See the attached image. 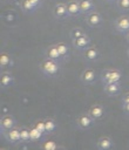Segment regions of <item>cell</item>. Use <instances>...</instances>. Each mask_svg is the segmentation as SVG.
Returning <instances> with one entry per match:
<instances>
[{"label": "cell", "mask_w": 129, "mask_h": 150, "mask_svg": "<svg viewBox=\"0 0 129 150\" xmlns=\"http://www.w3.org/2000/svg\"><path fill=\"white\" fill-rule=\"evenodd\" d=\"M79 5L81 8V13L82 14H89L90 12L96 11V6L94 4L93 0H79Z\"/></svg>", "instance_id": "16"}, {"label": "cell", "mask_w": 129, "mask_h": 150, "mask_svg": "<svg viewBox=\"0 0 129 150\" xmlns=\"http://www.w3.org/2000/svg\"><path fill=\"white\" fill-rule=\"evenodd\" d=\"M114 29L120 34L129 33V16L121 15V16L116 18L114 21Z\"/></svg>", "instance_id": "4"}, {"label": "cell", "mask_w": 129, "mask_h": 150, "mask_svg": "<svg viewBox=\"0 0 129 150\" xmlns=\"http://www.w3.org/2000/svg\"><path fill=\"white\" fill-rule=\"evenodd\" d=\"M80 80L82 81V83L84 84H94L97 80V75L96 71L93 68H86L81 75H80Z\"/></svg>", "instance_id": "8"}, {"label": "cell", "mask_w": 129, "mask_h": 150, "mask_svg": "<svg viewBox=\"0 0 129 150\" xmlns=\"http://www.w3.org/2000/svg\"><path fill=\"white\" fill-rule=\"evenodd\" d=\"M15 82V79L13 76L12 73L9 71H2L0 75V87L1 89H7L9 87H12Z\"/></svg>", "instance_id": "15"}, {"label": "cell", "mask_w": 129, "mask_h": 150, "mask_svg": "<svg viewBox=\"0 0 129 150\" xmlns=\"http://www.w3.org/2000/svg\"><path fill=\"white\" fill-rule=\"evenodd\" d=\"M4 136L6 138V141L11 144H18L21 143V135H20V128L18 127H13L11 129H8L6 132H4Z\"/></svg>", "instance_id": "7"}, {"label": "cell", "mask_w": 129, "mask_h": 150, "mask_svg": "<svg viewBox=\"0 0 129 150\" xmlns=\"http://www.w3.org/2000/svg\"><path fill=\"white\" fill-rule=\"evenodd\" d=\"M46 135L43 132H41L39 129H36L34 125L30 128V141L32 142H40L41 139H43Z\"/></svg>", "instance_id": "23"}, {"label": "cell", "mask_w": 129, "mask_h": 150, "mask_svg": "<svg viewBox=\"0 0 129 150\" xmlns=\"http://www.w3.org/2000/svg\"><path fill=\"white\" fill-rule=\"evenodd\" d=\"M72 42H73V46H74L76 49H79V50H84V49H87V48L91 45V39H90L87 34H84V35H82V36H80V38H77V39L72 40Z\"/></svg>", "instance_id": "10"}, {"label": "cell", "mask_w": 129, "mask_h": 150, "mask_svg": "<svg viewBox=\"0 0 129 150\" xmlns=\"http://www.w3.org/2000/svg\"><path fill=\"white\" fill-rule=\"evenodd\" d=\"M86 21L90 27H100L103 22V19L99 12L94 11V12H90L89 14L86 15Z\"/></svg>", "instance_id": "12"}, {"label": "cell", "mask_w": 129, "mask_h": 150, "mask_svg": "<svg viewBox=\"0 0 129 150\" xmlns=\"http://www.w3.org/2000/svg\"><path fill=\"white\" fill-rule=\"evenodd\" d=\"M20 135H21V143H29L30 141V129L22 127L20 128Z\"/></svg>", "instance_id": "24"}, {"label": "cell", "mask_w": 129, "mask_h": 150, "mask_svg": "<svg viewBox=\"0 0 129 150\" xmlns=\"http://www.w3.org/2000/svg\"><path fill=\"white\" fill-rule=\"evenodd\" d=\"M122 109L127 115H129V103H122Z\"/></svg>", "instance_id": "30"}, {"label": "cell", "mask_w": 129, "mask_h": 150, "mask_svg": "<svg viewBox=\"0 0 129 150\" xmlns=\"http://www.w3.org/2000/svg\"><path fill=\"white\" fill-rule=\"evenodd\" d=\"M45 121V129H46V135H52V134H54L55 131H56V129H57V124H56V122L53 120V118H46V120H43Z\"/></svg>", "instance_id": "22"}, {"label": "cell", "mask_w": 129, "mask_h": 150, "mask_svg": "<svg viewBox=\"0 0 129 150\" xmlns=\"http://www.w3.org/2000/svg\"><path fill=\"white\" fill-rule=\"evenodd\" d=\"M128 56H129V49H128Z\"/></svg>", "instance_id": "32"}, {"label": "cell", "mask_w": 129, "mask_h": 150, "mask_svg": "<svg viewBox=\"0 0 129 150\" xmlns=\"http://www.w3.org/2000/svg\"><path fill=\"white\" fill-rule=\"evenodd\" d=\"M56 47H57V50L60 53V56H61V60L62 61H67L70 56V50H69V46L63 42V41H60L56 43Z\"/></svg>", "instance_id": "19"}, {"label": "cell", "mask_w": 129, "mask_h": 150, "mask_svg": "<svg viewBox=\"0 0 129 150\" xmlns=\"http://www.w3.org/2000/svg\"><path fill=\"white\" fill-rule=\"evenodd\" d=\"M95 123V120L88 114V112H82L76 117V124L80 129L87 130L90 129Z\"/></svg>", "instance_id": "5"}, {"label": "cell", "mask_w": 129, "mask_h": 150, "mask_svg": "<svg viewBox=\"0 0 129 150\" xmlns=\"http://www.w3.org/2000/svg\"><path fill=\"white\" fill-rule=\"evenodd\" d=\"M83 56H84V59H86L87 61H89V62H95V61H97V60L100 59L101 53H100V50H99L97 47H95V46H89L87 49L83 50Z\"/></svg>", "instance_id": "13"}, {"label": "cell", "mask_w": 129, "mask_h": 150, "mask_svg": "<svg viewBox=\"0 0 129 150\" xmlns=\"http://www.w3.org/2000/svg\"><path fill=\"white\" fill-rule=\"evenodd\" d=\"M53 15L54 18L59 19V20H66L67 18L70 16L68 8H67V4L63 2H57L54 7H53Z\"/></svg>", "instance_id": "6"}, {"label": "cell", "mask_w": 129, "mask_h": 150, "mask_svg": "<svg viewBox=\"0 0 129 150\" xmlns=\"http://www.w3.org/2000/svg\"><path fill=\"white\" fill-rule=\"evenodd\" d=\"M86 34V32H84V29L83 28H81V27H74L72 30H70V38H72V40H74V39H77V38H80V36H82V35H84Z\"/></svg>", "instance_id": "25"}, {"label": "cell", "mask_w": 129, "mask_h": 150, "mask_svg": "<svg viewBox=\"0 0 129 150\" xmlns=\"http://www.w3.org/2000/svg\"><path fill=\"white\" fill-rule=\"evenodd\" d=\"M102 83H111V82H121L122 81V73L115 68H107L101 73Z\"/></svg>", "instance_id": "2"}, {"label": "cell", "mask_w": 129, "mask_h": 150, "mask_svg": "<svg viewBox=\"0 0 129 150\" xmlns=\"http://www.w3.org/2000/svg\"><path fill=\"white\" fill-rule=\"evenodd\" d=\"M117 7L121 11H129V0H117Z\"/></svg>", "instance_id": "27"}, {"label": "cell", "mask_w": 129, "mask_h": 150, "mask_svg": "<svg viewBox=\"0 0 129 150\" xmlns=\"http://www.w3.org/2000/svg\"><path fill=\"white\" fill-rule=\"evenodd\" d=\"M42 6V0H21L20 8L26 14H32L36 12Z\"/></svg>", "instance_id": "3"}, {"label": "cell", "mask_w": 129, "mask_h": 150, "mask_svg": "<svg viewBox=\"0 0 129 150\" xmlns=\"http://www.w3.org/2000/svg\"><path fill=\"white\" fill-rule=\"evenodd\" d=\"M103 91L108 96H116L121 93V82H111L103 84Z\"/></svg>", "instance_id": "14"}, {"label": "cell", "mask_w": 129, "mask_h": 150, "mask_svg": "<svg viewBox=\"0 0 129 150\" xmlns=\"http://www.w3.org/2000/svg\"><path fill=\"white\" fill-rule=\"evenodd\" d=\"M121 102H122V103H129V91H128V93H125V94L123 95V97H122Z\"/></svg>", "instance_id": "29"}, {"label": "cell", "mask_w": 129, "mask_h": 150, "mask_svg": "<svg viewBox=\"0 0 129 150\" xmlns=\"http://www.w3.org/2000/svg\"><path fill=\"white\" fill-rule=\"evenodd\" d=\"M39 68H40L41 73L43 75L48 76V77H56L61 73L60 62L59 61H55V60H52V59H48V57H45L40 62Z\"/></svg>", "instance_id": "1"}, {"label": "cell", "mask_w": 129, "mask_h": 150, "mask_svg": "<svg viewBox=\"0 0 129 150\" xmlns=\"http://www.w3.org/2000/svg\"><path fill=\"white\" fill-rule=\"evenodd\" d=\"M41 148L45 149V150H56V149H59L60 146H59L55 142H53V141H47V142H45V143L41 145Z\"/></svg>", "instance_id": "26"}, {"label": "cell", "mask_w": 129, "mask_h": 150, "mask_svg": "<svg viewBox=\"0 0 129 150\" xmlns=\"http://www.w3.org/2000/svg\"><path fill=\"white\" fill-rule=\"evenodd\" d=\"M88 114L95 120V121H99V120H102L106 115V109L102 104L97 103V104H93L89 110H88Z\"/></svg>", "instance_id": "11"}, {"label": "cell", "mask_w": 129, "mask_h": 150, "mask_svg": "<svg viewBox=\"0 0 129 150\" xmlns=\"http://www.w3.org/2000/svg\"><path fill=\"white\" fill-rule=\"evenodd\" d=\"M34 127H35L36 129H39L41 132H43V134L46 135V129H45V121H36V122L34 123Z\"/></svg>", "instance_id": "28"}, {"label": "cell", "mask_w": 129, "mask_h": 150, "mask_svg": "<svg viewBox=\"0 0 129 150\" xmlns=\"http://www.w3.org/2000/svg\"><path fill=\"white\" fill-rule=\"evenodd\" d=\"M96 146L100 150H109V149H111L114 146V142H113V139L110 137L102 136V137L99 138V141L96 143Z\"/></svg>", "instance_id": "18"}, {"label": "cell", "mask_w": 129, "mask_h": 150, "mask_svg": "<svg viewBox=\"0 0 129 150\" xmlns=\"http://www.w3.org/2000/svg\"><path fill=\"white\" fill-rule=\"evenodd\" d=\"M13 66V57L8 53H1L0 54V68L7 69Z\"/></svg>", "instance_id": "21"}, {"label": "cell", "mask_w": 129, "mask_h": 150, "mask_svg": "<svg viewBox=\"0 0 129 150\" xmlns=\"http://www.w3.org/2000/svg\"><path fill=\"white\" fill-rule=\"evenodd\" d=\"M125 39H127V42L129 43V33H127V34H125Z\"/></svg>", "instance_id": "31"}, {"label": "cell", "mask_w": 129, "mask_h": 150, "mask_svg": "<svg viewBox=\"0 0 129 150\" xmlns=\"http://www.w3.org/2000/svg\"><path fill=\"white\" fill-rule=\"evenodd\" d=\"M45 55H46V57H48V59H52V60H55V61H59V62L62 61V60H61V56H60V53H59V50H57L56 43L48 46V47L46 48V50H45Z\"/></svg>", "instance_id": "17"}, {"label": "cell", "mask_w": 129, "mask_h": 150, "mask_svg": "<svg viewBox=\"0 0 129 150\" xmlns=\"http://www.w3.org/2000/svg\"><path fill=\"white\" fill-rule=\"evenodd\" d=\"M15 123H16V121H15L13 115H11V114L4 115L0 118V131H1V134L4 135V132H6L8 129L15 127Z\"/></svg>", "instance_id": "9"}, {"label": "cell", "mask_w": 129, "mask_h": 150, "mask_svg": "<svg viewBox=\"0 0 129 150\" xmlns=\"http://www.w3.org/2000/svg\"><path fill=\"white\" fill-rule=\"evenodd\" d=\"M67 8H68V12H69L70 16H79V15L82 14L80 5H79V0H70L67 4Z\"/></svg>", "instance_id": "20"}]
</instances>
